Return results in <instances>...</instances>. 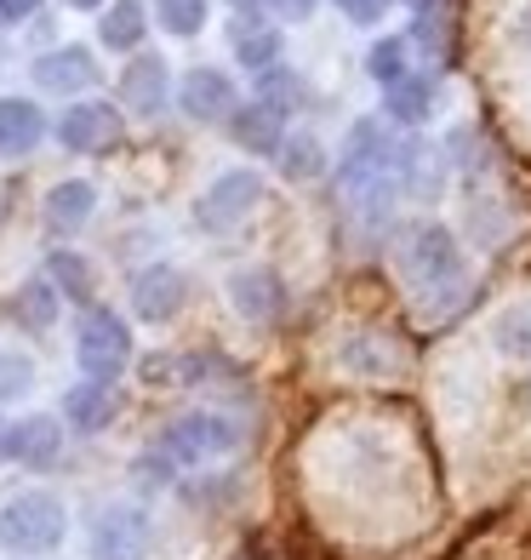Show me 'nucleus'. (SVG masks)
<instances>
[{
  "label": "nucleus",
  "mask_w": 531,
  "mask_h": 560,
  "mask_svg": "<svg viewBox=\"0 0 531 560\" xmlns=\"http://www.w3.org/2000/svg\"><path fill=\"white\" fill-rule=\"evenodd\" d=\"M200 23H206V0H161V30L189 40L200 35Z\"/></svg>",
  "instance_id": "obj_28"
},
{
  "label": "nucleus",
  "mask_w": 531,
  "mask_h": 560,
  "mask_svg": "<svg viewBox=\"0 0 531 560\" xmlns=\"http://www.w3.org/2000/svg\"><path fill=\"white\" fill-rule=\"evenodd\" d=\"M240 441H246V429H240L235 418H223V412H189V418L166 423L161 452L177 457V464H206V457L235 452Z\"/></svg>",
  "instance_id": "obj_5"
},
{
  "label": "nucleus",
  "mask_w": 531,
  "mask_h": 560,
  "mask_svg": "<svg viewBox=\"0 0 531 560\" xmlns=\"http://www.w3.org/2000/svg\"><path fill=\"white\" fill-rule=\"evenodd\" d=\"M143 30H149V18H143L138 0H115V7L97 18V35H104V46H115V52H132L143 40Z\"/></svg>",
  "instance_id": "obj_21"
},
{
  "label": "nucleus",
  "mask_w": 531,
  "mask_h": 560,
  "mask_svg": "<svg viewBox=\"0 0 531 560\" xmlns=\"http://www.w3.org/2000/svg\"><path fill=\"white\" fill-rule=\"evenodd\" d=\"M155 549V521L138 503H109L92 521V560H149Z\"/></svg>",
  "instance_id": "obj_6"
},
{
  "label": "nucleus",
  "mask_w": 531,
  "mask_h": 560,
  "mask_svg": "<svg viewBox=\"0 0 531 560\" xmlns=\"http://www.w3.org/2000/svg\"><path fill=\"white\" fill-rule=\"evenodd\" d=\"M184 298H189V280H184V269H172V264H149V269L132 275V310L143 320H155V326L184 310Z\"/></svg>",
  "instance_id": "obj_8"
},
{
  "label": "nucleus",
  "mask_w": 531,
  "mask_h": 560,
  "mask_svg": "<svg viewBox=\"0 0 531 560\" xmlns=\"http://www.w3.org/2000/svg\"><path fill=\"white\" fill-rule=\"evenodd\" d=\"M229 303L246 320H274L286 310V287L274 269H235L229 275Z\"/></svg>",
  "instance_id": "obj_13"
},
{
  "label": "nucleus",
  "mask_w": 531,
  "mask_h": 560,
  "mask_svg": "<svg viewBox=\"0 0 531 560\" xmlns=\"http://www.w3.org/2000/svg\"><path fill=\"white\" fill-rule=\"evenodd\" d=\"M281 172L292 177V184H309V177H320L326 172V149L303 132V138H286L281 143Z\"/></svg>",
  "instance_id": "obj_24"
},
{
  "label": "nucleus",
  "mask_w": 531,
  "mask_h": 560,
  "mask_svg": "<svg viewBox=\"0 0 531 560\" xmlns=\"http://www.w3.org/2000/svg\"><path fill=\"white\" fill-rule=\"evenodd\" d=\"M63 532H69V515H63V498L52 492H17L0 509V544L12 555H46L63 544Z\"/></svg>",
  "instance_id": "obj_1"
},
{
  "label": "nucleus",
  "mask_w": 531,
  "mask_h": 560,
  "mask_svg": "<svg viewBox=\"0 0 531 560\" xmlns=\"http://www.w3.org/2000/svg\"><path fill=\"white\" fill-rule=\"evenodd\" d=\"M406 7H417V12H428V7H435V0H406Z\"/></svg>",
  "instance_id": "obj_40"
},
{
  "label": "nucleus",
  "mask_w": 531,
  "mask_h": 560,
  "mask_svg": "<svg viewBox=\"0 0 531 560\" xmlns=\"http://www.w3.org/2000/svg\"><path fill=\"white\" fill-rule=\"evenodd\" d=\"M389 120L423 126V120H428V81H400V86H389Z\"/></svg>",
  "instance_id": "obj_26"
},
{
  "label": "nucleus",
  "mask_w": 531,
  "mask_h": 560,
  "mask_svg": "<svg viewBox=\"0 0 531 560\" xmlns=\"http://www.w3.org/2000/svg\"><path fill=\"white\" fill-rule=\"evenodd\" d=\"M7 457H12V423L0 418V464H7Z\"/></svg>",
  "instance_id": "obj_37"
},
{
  "label": "nucleus",
  "mask_w": 531,
  "mask_h": 560,
  "mask_svg": "<svg viewBox=\"0 0 531 560\" xmlns=\"http://www.w3.org/2000/svg\"><path fill=\"white\" fill-rule=\"evenodd\" d=\"M63 7H74V12H97L104 0H63Z\"/></svg>",
  "instance_id": "obj_38"
},
{
  "label": "nucleus",
  "mask_w": 531,
  "mask_h": 560,
  "mask_svg": "<svg viewBox=\"0 0 531 560\" xmlns=\"http://www.w3.org/2000/svg\"><path fill=\"white\" fill-rule=\"evenodd\" d=\"M46 280H52L63 298H74V303H86V298H92V269H86V258H74V252H52V264H46Z\"/></svg>",
  "instance_id": "obj_25"
},
{
  "label": "nucleus",
  "mask_w": 531,
  "mask_h": 560,
  "mask_svg": "<svg viewBox=\"0 0 531 560\" xmlns=\"http://www.w3.org/2000/svg\"><path fill=\"white\" fill-rule=\"evenodd\" d=\"M74 361H81V372L97 377V384H115L126 372V361H132V326L115 310H86L81 332H74Z\"/></svg>",
  "instance_id": "obj_2"
},
{
  "label": "nucleus",
  "mask_w": 531,
  "mask_h": 560,
  "mask_svg": "<svg viewBox=\"0 0 531 560\" xmlns=\"http://www.w3.org/2000/svg\"><path fill=\"white\" fill-rule=\"evenodd\" d=\"M177 104H184L189 120H235L240 97H235V81L223 69H189L184 86H177Z\"/></svg>",
  "instance_id": "obj_9"
},
{
  "label": "nucleus",
  "mask_w": 531,
  "mask_h": 560,
  "mask_svg": "<svg viewBox=\"0 0 531 560\" xmlns=\"http://www.w3.org/2000/svg\"><path fill=\"white\" fill-rule=\"evenodd\" d=\"M132 475H138L143 492H161V487H172V480H177V457H166V452L155 446V452H143L138 464H132Z\"/></svg>",
  "instance_id": "obj_31"
},
{
  "label": "nucleus",
  "mask_w": 531,
  "mask_h": 560,
  "mask_svg": "<svg viewBox=\"0 0 531 560\" xmlns=\"http://www.w3.org/2000/svg\"><path fill=\"white\" fill-rule=\"evenodd\" d=\"M229 7H240V12H258V7H263V0H229Z\"/></svg>",
  "instance_id": "obj_39"
},
{
  "label": "nucleus",
  "mask_w": 531,
  "mask_h": 560,
  "mask_svg": "<svg viewBox=\"0 0 531 560\" xmlns=\"http://www.w3.org/2000/svg\"><path fill=\"white\" fill-rule=\"evenodd\" d=\"M258 200H263V177L258 172H223L212 177V189L194 200V223L200 229H212V235H223V229H235L246 223L251 212H258Z\"/></svg>",
  "instance_id": "obj_7"
},
{
  "label": "nucleus",
  "mask_w": 531,
  "mask_h": 560,
  "mask_svg": "<svg viewBox=\"0 0 531 560\" xmlns=\"http://www.w3.org/2000/svg\"><path fill=\"white\" fill-rule=\"evenodd\" d=\"M166 92H172V74H166V58H132L120 69V104L138 109V115H161L166 109Z\"/></svg>",
  "instance_id": "obj_12"
},
{
  "label": "nucleus",
  "mask_w": 531,
  "mask_h": 560,
  "mask_svg": "<svg viewBox=\"0 0 531 560\" xmlns=\"http://www.w3.org/2000/svg\"><path fill=\"white\" fill-rule=\"evenodd\" d=\"M235 143L240 149H251V155H281V115L274 109H263V104H251V109H235Z\"/></svg>",
  "instance_id": "obj_19"
},
{
  "label": "nucleus",
  "mask_w": 531,
  "mask_h": 560,
  "mask_svg": "<svg viewBox=\"0 0 531 560\" xmlns=\"http://www.w3.org/2000/svg\"><path fill=\"white\" fill-rule=\"evenodd\" d=\"M258 104L263 109H274V115H292V109H303L309 104V86H303V74H292L286 63L281 69H269V74H258Z\"/></svg>",
  "instance_id": "obj_22"
},
{
  "label": "nucleus",
  "mask_w": 531,
  "mask_h": 560,
  "mask_svg": "<svg viewBox=\"0 0 531 560\" xmlns=\"http://www.w3.org/2000/svg\"><path fill=\"white\" fill-rule=\"evenodd\" d=\"M46 138V115L30 97H0V155H35V143Z\"/></svg>",
  "instance_id": "obj_15"
},
{
  "label": "nucleus",
  "mask_w": 531,
  "mask_h": 560,
  "mask_svg": "<svg viewBox=\"0 0 531 560\" xmlns=\"http://www.w3.org/2000/svg\"><path fill=\"white\" fill-rule=\"evenodd\" d=\"M35 389V361L30 354H0V400H17Z\"/></svg>",
  "instance_id": "obj_30"
},
{
  "label": "nucleus",
  "mask_w": 531,
  "mask_h": 560,
  "mask_svg": "<svg viewBox=\"0 0 531 560\" xmlns=\"http://www.w3.org/2000/svg\"><path fill=\"white\" fill-rule=\"evenodd\" d=\"M35 12H40V0H0V30H12V23L35 18Z\"/></svg>",
  "instance_id": "obj_33"
},
{
  "label": "nucleus",
  "mask_w": 531,
  "mask_h": 560,
  "mask_svg": "<svg viewBox=\"0 0 531 560\" xmlns=\"http://www.w3.org/2000/svg\"><path fill=\"white\" fill-rule=\"evenodd\" d=\"M92 212H97V189H92V184H58L52 195H46V223H52L58 235L86 229Z\"/></svg>",
  "instance_id": "obj_18"
},
{
  "label": "nucleus",
  "mask_w": 531,
  "mask_h": 560,
  "mask_svg": "<svg viewBox=\"0 0 531 560\" xmlns=\"http://www.w3.org/2000/svg\"><path fill=\"white\" fill-rule=\"evenodd\" d=\"M384 177H394V132H389V120L366 115V120L349 126V155H343V172H338V189L349 200L371 184H384Z\"/></svg>",
  "instance_id": "obj_3"
},
{
  "label": "nucleus",
  "mask_w": 531,
  "mask_h": 560,
  "mask_svg": "<svg viewBox=\"0 0 531 560\" xmlns=\"http://www.w3.org/2000/svg\"><path fill=\"white\" fill-rule=\"evenodd\" d=\"M394 184L406 195H417V200H435L440 184H446V155L435 143H423V138L394 143Z\"/></svg>",
  "instance_id": "obj_11"
},
{
  "label": "nucleus",
  "mask_w": 531,
  "mask_h": 560,
  "mask_svg": "<svg viewBox=\"0 0 531 560\" xmlns=\"http://www.w3.org/2000/svg\"><path fill=\"white\" fill-rule=\"evenodd\" d=\"M235 46H240V63H246L251 74L281 69V35H274V30H258V35H246V40H235Z\"/></svg>",
  "instance_id": "obj_29"
},
{
  "label": "nucleus",
  "mask_w": 531,
  "mask_h": 560,
  "mask_svg": "<svg viewBox=\"0 0 531 560\" xmlns=\"http://www.w3.org/2000/svg\"><path fill=\"white\" fill-rule=\"evenodd\" d=\"M492 349L509 354V361H531V303H509L492 320Z\"/></svg>",
  "instance_id": "obj_23"
},
{
  "label": "nucleus",
  "mask_w": 531,
  "mask_h": 560,
  "mask_svg": "<svg viewBox=\"0 0 531 560\" xmlns=\"http://www.w3.org/2000/svg\"><path fill=\"white\" fill-rule=\"evenodd\" d=\"M58 287H52V280H46V275H35V280H23V287H17V298H12V315L23 320V326H30V332H46V326H52L58 320Z\"/></svg>",
  "instance_id": "obj_20"
},
{
  "label": "nucleus",
  "mask_w": 531,
  "mask_h": 560,
  "mask_svg": "<svg viewBox=\"0 0 531 560\" xmlns=\"http://www.w3.org/2000/svg\"><path fill=\"white\" fill-rule=\"evenodd\" d=\"M315 7H320V0H274V12H281V18H292V23L315 18Z\"/></svg>",
  "instance_id": "obj_34"
},
{
  "label": "nucleus",
  "mask_w": 531,
  "mask_h": 560,
  "mask_svg": "<svg viewBox=\"0 0 531 560\" xmlns=\"http://www.w3.org/2000/svg\"><path fill=\"white\" fill-rule=\"evenodd\" d=\"M406 52H412V46L406 40H377L371 46V58H366V69H371V81H384V86H400V81H406Z\"/></svg>",
  "instance_id": "obj_27"
},
{
  "label": "nucleus",
  "mask_w": 531,
  "mask_h": 560,
  "mask_svg": "<svg viewBox=\"0 0 531 560\" xmlns=\"http://www.w3.org/2000/svg\"><path fill=\"white\" fill-rule=\"evenodd\" d=\"M509 35H515V46H531V0L515 12V23H509Z\"/></svg>",
  "instance_id": "obj_36"
},
{
  "label": "nucleus",
  "mask_w": 531,
  "mask_h": 560,
  "mask_svg": "<svg viewBox=\"0 0 531 560\" xmlns=\"http://www.w3.org/2000/svg\"><path fill=\"white\" fill-rule=\"evenodd\" d=\"M451 149H458V166H474V132H469V126L451 132Z\"/></svg>",
  "instance_id": "obj_35"
},
{
  "label": "nucleus",
  "mask_w": 531,
  "mask_h": 560,
  "mask_svg": "<svg viewBox=\"0 0 531 560\" xmlns=\"http://www.w3.org/2000/svg\"><path fill=\"white\" fill-rule=\"evenodd\" d=\"M58 452H63V423L58 418H23L12 423V457L17 464H30V469H52L58 464Z\"/></svg>",
  "instance_id": "obj_16"
},
{
  "label": "nucleus",
  "mask_w": 531,
  "mask_h": 560,
  "mask_svg": "<svg viewBox=\"0 0 531 560\" xmlns=\"http://www.w3.org/2000/svg\"><path fill=\"white\" fill-rule=\"evenodd\" d=\"M30 69H35V86H40V92H63V97L97 81V63H92L86 46H58V52L35 58Z\"/></svg>",
  "instance_id": "obj_14"
},
{
  "label": "nucleus",
  "mask_w": 531,
  "mask_h": 560,
  "mask_svg": "<svg viewBox=\"0 0 531 560\" xmlns=\"http://www.w3.org/2000/svg\"><path fill=\"white\" fill-rule=\"evenodd\" d=\"M115 138H120V115L109 104H74L58 120V143L69 155H97V149H109Z\"/></svg>",
  "instance_id": "obj_10"
},
{
  "label": "nucleus",
  "mask_w": 531,
  "mask_h": 560,
  "mask_svg": "<svg viewBox=\"0 0 531 560\" xmlns=\"http://www.w3.org/2000/svg\"><path fill=\"white\" fill-rule=\"evenodd\" d=\"M338 12L349 18V23H377L389 12V0H338Z\"/></svg>",
  "instance_id": "obj_32"
},
{
  "label": "nucleus",
  "mask_w": 531,
  "mask_h": 560,
  "mask_svg": "<svg viewBox=\"0 0 531 560\" xmlns=\"http://www.w3.org/2000/svg\"><path fill=\"white\" fill-rule=\"evenodd\" d=\"M400 269H406L417 287L440 292V287H451V280H463V252H458V241H451L446 223H417V229H406Z\"/></svg>",
  "instance_id": "obj_4"
},
{
  "label": "nucleus",
  "mask_w": 531,
  "mask_h": 560,
  "mask_svg": "<svg viewBox=\"0 0 531 560\" xmlns=\"http://www.w3.org/2000/svg\"><path fill=\"white\" fill-rule=\"evenodd\" d=\"M120 412V400L109 384H97V377H86V384H74L63 395V418L69 429H81V435H97V429H109V418Z\"/></svg>",
  "instance_id": "obj_17"
}]
</instances>
